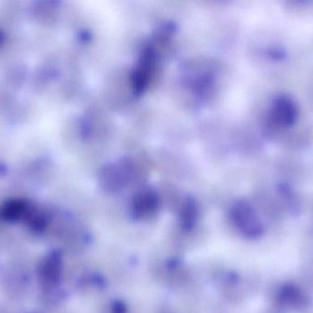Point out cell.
Masks as SVG:
<instances>
[{
  "label": "cell",
  "mask_w": 313,
  "mask_h": 313,
  "mask_svg": "<svg viewBox=\"0 0 313 313\" xmlns=\"http://www.w3.org/2000/svg\"><path fill=\"white\" fill-rule=\"evenodd\" d=\"M276 116L281 122L285 124H290L293 122V120L296 116V111H295L293 104L286 98H281L277 101L275 107Z\"/></svg>",
  "instance_id": "cell-3"
},
{
  "label": "cell",
  "mask_w": 313,
  "mask_h": 313,
  "mask_svg": "<svg viewBox=\"0 0 313 313\" xmlns=\"http://www.w3.org/2000/svg\"><path fill=\"white\" fill-rule=\"evenodd\" d=\"M155 67V56L151 51L144 54L134 76V86L138 91H142L147 87Z\"/></svg>",
  "instance_id": "cell-1"
},
{
  "label": "cell",
  "mask_w": 313,
  "mask_h": 313,
  "mask_svg": "<svg viewBox=\"0 0 313 313\" xmlns=\"http://www.w3.org/2000/svg\"><path fill=\"white\" fill-rule=\"evenodd\" d=\"M113 313H126V308L123 304L118 302V303L114 304Z\"/></svg>",
  "instance_id": "cell-4"
},
{
  "label": "cell",
  "mask_w": 313,
  "mask_h": 313,
  "mask_svg": "<svg viewBox=\"0 0 313 313\" xmlns=\"http://www.w3.org/2000/svg\"><path fill=\"white\" fill-rule=\"evenodd\" d=\"M156 205L158 200L153 194L142 193L134 201V213L139 218L146 217L154 212Z\"/></svg>",
  "instance_id": "cell-2"
}]
</instances>
